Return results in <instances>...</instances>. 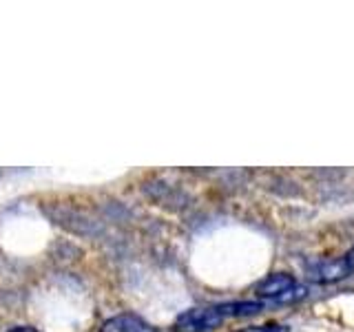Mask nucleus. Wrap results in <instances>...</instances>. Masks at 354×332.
Segmentation results:
<instances>
[{
    "label": "nucleus",
    "instance_id": "6",
    "mask_svg": "<svg viewBox=\"0 0 354 332\" xmlns=\"http://www.w3.org/2000/svg\"><path fill=\"white\" fill-rule=\"evenodd\" d=\"M241 332H288L286 326L281 324H266V326H252V328H246Z\"/></svg>",
    "mask_w": 354,
    "mask_h": 332
},
{
    "label": "nucleus",
    "instance_id": "2",
    "mask_svg": "<svg viewBox=\"0 0 354 332\" xmlns=\"http://www.w3.org/2000/svg\"><path fill=\"white\" fill-rule=\"evenodd\" d=\"M306 273L317 284H330L348 277L352 268L346 264V259H317L306 264Z\"/></svg>",
    "mask_w": 354,
    "mask_h": 332
},
{
    "label": "nucleus",
    "instance_id": "7",
    "mask_svg": "<svg viewBox=\"0 0 354 332\" xmlns=\"http://www.w3.org/2000/svg\"><path fill=\"white\" fill-rule=\"evenodd\" d=\"M7 332H38L36 328H29V326H18V328H11Z\"/></svg>",
    "mask_w": 354,
    "mask_h": 332
},
{
    "label": "nucleus",
    "instance_id": "4",
    "mask_svg": "<svg viewBox=\"0 0 354 332\" xmlns=\"http://www.w3.org/2000/svg\"><path fill=\"white\" fill-rule=\"evenodd\" d=\"M100 332H155L147 321L136 315H118L109 319L106 324L100 328Z\"/></svg>",
    "mask_w": 354,
    "mask_h": 332
},
{
    "label": "nucleus",
    "instance_id": "3",
    "mask_svg": "<svg viewBox=\"0 0 354 332\" xmlns=\"http://www.w3.org/2000/svg\"><path fill=\"white\" fill-rule=\"evenodd\" d=\"M297 282L292 275L288 273H272L268 275L266 279L257 286V297L259 299H266V302H279V299L295 288Z\"/></svg>",
    "mask_w": 354,
    "mask_h": 332
},
{
    "label": "nucleus",
    "instance_id": "5",
    "mask_svg": "<svg viewBox=\"0 0 354 332\" xmlns=\"http://www.w3.org/2000/svg\"><path fill=\"white\" fill-rule=\"evenodd\" d=\"M219 313L224 315V319L230 317H250L257 315L263 310L261 302H228V304H219Z\"/></svg>",
    "mask_w": 354,
    "mask_h": 332
},
{
    "label": "nucleus",
    "instance_id": "8",
    "mask_svg": "<svg viewBox=\"0 0 354 332\" xmlns=\"http://www.w3.org/2000/svg\"><path fill=\"white\" fill-rule=\"evenodd\" d=\"M343 259H346V264H348L350 268L354 270V248H352V250H350V252L346 255V257H343Z\"/></svg>",
    "mask_w": 354,
    "mask_h": 332
},
{
    "label": "nucleus",
    "instance_id": "1",
    "mask_svg": "<svg viewBox=\"0 0 354 332\" xmlns=\"http://www.w3.org/2000/svg\"><path fill=\"white\" fill-rule=\"evenodd\" d=\"M221 321H224V315L219 313L217 306L193 308L177 317L175 328L180 332H210V330H215Z\"/></svg>",
    "mask_w": 354,
    "mask_h": 332
}]
</instances>
